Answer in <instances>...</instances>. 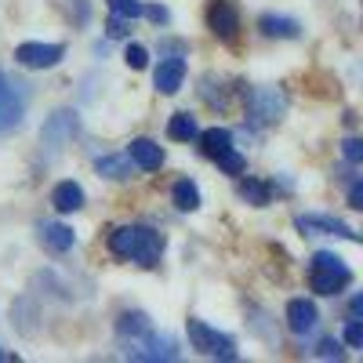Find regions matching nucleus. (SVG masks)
Returning a JSON list of instances; mask_svg holds the SVG:
<instances>
[{"label":"nucleus","instance_id":"obj_21","mask_svg":"<svg viewBox=\"0 0 363 363\" xmlns=\"http://www.w3.org/2000/svg\"><path fill=\"white\" fill-rule=\"evenodd\" d=\"M240 196H244L247 203H255V207H265L272 189L265 186V182H258V178H244V182H240Z\"/></svg>","mask_w":363,"mask_h":363},{"label":"nucleus","instance_id":"obj_6","mask_svg":"<svg viewBox=\"0 0 363 363\" xmlns=\"http://www.w3.org/2000/svg\"><path fill=\"white\" fill-rule=\"evenodd\" d=\"M26 116V91L22 84H11L4 73H0V135H8L22 124Z\"/></svg>","mask_w":363,"mask_h":363},{"label":"nucleus","instance_id":"obj_19","mask_svg":"<svg viewBox=\"0 0 363 363\" xmlns=\"http://www.w3.org/2000/svg\"><path fill=\"white\" fill-rule=\"evenodd\" d=\"M196 135H200V128H196V120H193L189 113H174V116H171L167 138H174V142H193Z\"/></svg>","mask_w":363,"mask_h":363},{"label":"nucleus","instance_id":"obj_13","mask_svg":"<svg viewBox=\"0 0 363 363\" xmlns=\"http://www.w3.org/2000/svg\"><path fill=\"white\" fill-rule=\"evenodd\" d=\"M128 160H135L142 171H157L164 164V149L153 138H135L131 149H128Z\"/></svg>","mask_w":363,"mask_h":363},{"label":"nucleus","instance_id":"obj_8","mask_svg":"<svg viewBox=\"0 0 363 363\" xmlns=\"http://www.w3.org/2000/svg\"><path fill=\"white\" fill-rule=\"evenodd\" d=\"M66 48L62 44H18L15 48V62L26 69H51L62 62Z\"/></svg>","mask_w":363,"mask_h":363},{"label":"nucleus","instance_id":"obj_29","mask_svg":"<svg viewBox=\"0 0 363 363\" xmlns=\"http://www.w3.org/2000/svg\"><path fill=\"white\" fill-rule=\"evenodd\" d=\"M316 356H320V359H342V345H338V342H323V345L316 349Z\"/></svg>","mask_w":363,"mask_h":363},{"label":"nucleus","instance_id":"obj_16","mask_svg":"<svg viewBox=\"0 0 363 363\" xmlns=\"http://www.w3.org/2000/svg\"><path fill=\"white\" fill-rule=\"evenodd\" d=\"M196 138H200L203 157H211V160H215L218 153H225V149H233V131H225V128H207Z\"/></svg>","mask_w":363,"mask_h":363},{"label":"nucleus","instance_id":"obj_32","mask_svg":"<svg viewBox=\"0 0 363 363\" xmlns=\"http://www.w3.org/2000/svg\"><path fill=\"white\" fill-rule=\"evenodd\" d=\"M0 359H4V352H0Z\"/></svg>","mask_w":363,"mask_h":363},{"label":"nucleus","instance_id":"obj_27","mask_svg":"<svg viewBox=\"0 0 363 363\" xmlns=\"http://www.w3.org/2000/svg\"><path fill=\"white\" fill-rule=\"evenodd\" d=\"M342 153H345V160H349V164H359V160H363V142H359V138H345Z\"/></svg>","mask_w":363,"mask_h":363},{"label":"nucleus","instance_id":"obj_4","mask_svg":"<svg viewBox=\"0 0 363 363\" xmlns=\"http://www.w3.org/2000/svg\"><path fill=\"white\" fill-rule=\"evenodd\" d=\"M189 342H193V349H196L200 356H207V359H236L233 338L218 335L215 327H207V323H200V320H189Z\"/></svg>","mask_w":363,"mask_h":363},{"label":"nucleus","instance_id":"obj_26","mask_svg":"<svg viewBox=\"0 0 363 363\" xmlns=\"http://www.w3.org/2000/svg\"><path fill=\"white\" fill-rule=\"evenodd\" d=\"M106 29H109V37H113V40H124V37L131 33V18H124V15H113Z\"/></svg>","mask_w":363,"mask_h":363},{"label":"nucleus","instance_id":"obj_5","mask_svg":"<svg viewBox=\"0 0 363 363\" xmlns=\"http://www.w3.org/2000/svg\"><path fill=\"white\" fill-rule=\"evenodd\" d=\"M128 356L131 359H149V363H157V359H178V342L171 335H157V330H145L142 338H131L128 342Z\"/></svg>","mask_w":363,"mask_h":363},{"label":"nucleus","instance_id":"obj_15","mask_svg":"<svg viewBox=\"0 0 363 363\" xmlns=\"http://www.w3.org/2000/svg\"><path fill=\"white\" fill-rule=\"evenodd\" d=\"M51 203H55V211H62V215L80 211L84 207V189L77 186V182H58V186L51 189Z\"/></svg>","mask_w":363,"mask_h":363},{"label":"nucleus","instance_id":"obj_20","mask_svg":"<svg viewBox=\"0 0 363 363\" xmlns=\"http://www.w3.org/2000/svg\"><path fill=\"white\" fill-rule=\"evenodd\" d=\"M171 200H174V207H178V211H196V207H200V189L193 186L189 178H182V182H174Z\"/></svg>","mask_w":363,"mask_h":363},{"label":"nucleus","instance_id":"obj_3","mask_svg":"<svg viewBox=\"0 0 363 363\" xmlns=\"http://www.w3.org/2000/svg\"><path fill=\"white\" fill-rule=\"evenodd\" d=\"M284 113H287L284 91H277V87H255V91H247V116H251V124H258V128L277 124Z\"/></svg>","mask_w":363,"mask_h":363},{"label":"nucleus","instance_id":"obj_22","mask_svg":"<svg viewBox=\"0 0 363 363\" xmlns=\"http://www.w3.org/2000/svg\"><path fill=\"white\" fill-rule=\"evenodd\" d=\"M95 167H99V174H106V178H128V174H131L128 157H102Z\"/></svg>","mask_w":363,"mask_h":363},{"label":"nucleus","instance_id":"obj_18","mask_svg":"<svg viewBox=\"0 0 363 363\" xmlns=\"http://www.w3.org/2000/svg\"><path fill=\"white\" fill-rule=\"evenodd\" d=\"M145 330H153V320H149L145 313H124V316H120V323H116V335L124 338V342L142 338Z\"/></svg>","mask_w":363,"mask_h":363},{"label":"nucleus","instance_id":"obj_14","mask_svg":"<svg viewBox=\"0 0 363 363\" xmlns=\"http://www.w3.org/2000/svg\"><path fill=\"white\" fill-rule=\"evenodd\" d=\"M73 229L69 225H62V222H44L40 225V244L48 247V251H55V255H62V251H69L73 247Z\"/></svg>","mask_w":363,"mask_h":363},{"label":"nucleus","instance_id":"obj_2","mask_svg":"<svg viewBox=\"0 0 363 363\" xmlns=\"http://www.w3.org/2000/svg\"><path fill=\"white\" fill-rule=\"evenodd\" d=\"M309 284H313L316 294H338L342 287L352 284V269H349L338 255L320 251V255L313 258V277H309Z\"/></svg>","mask_w":363,"mask_h":363},{"label":"nucleus","instance_id":"obj_11","mask_svg":"<svg viewBox=\"0 0 363 363\" xmlns=\"http://www.w3.org/2000/svg\"><path fill=\"white\" fill-rule=\"evenodd\" d=\"M77 135V113H69V109H58L48 124H44V142L51 145V149H58V145H66L69 138Z\"/></svg>","mask_w":363,"mask_h":363},{"label":"nucleus","instance_id":"obj_9","mask_svg":"<svg viewBox=\"0 0 363 363\" xmlns=\"http://www.w3.org/2000/svg\"><path fill=\"white\" fill-rule=\"evenodd\" d=\"M294 225L306 233V236H342V240H352V244H359V233L349 229V225L338 222V218H330V215H298Z\"/></svg>","mask_w":363,"mask_h":363},{"label":"nucleus","instance_id":"obj_31","mask_svg":"<svg viewBox=\"0 0 363 363\" xmlns=\"http://www.w3.org/2000/svg\"><path fill=\"white\" fill-rule=\"evenodd\" d=\"M142 15H149V18H153V22H167V8H142Z\"/></svg>","mask_w":363,"mask_h":363},{"label":"nucleus","instance_id":"obj_12","mask_svg":"<svg viewBox=\"0 0 363 363\" xmlns=\"http://www.w3.org/2000/svg\"><path fill=\"white\" fill-rule=\"evenodd\" d=\"M287 327L294 330V335H313L316 330V306L306 298H294L287 306Z\"/></svg>","mask_w":363,"mask_h":363},{"label":"nucleus","instance_id":"obj_25","mask_svg":"<svg viewBox=\"0 0 363 363\" xmlns=\"http://www.w3.org/2000/svg\"><path fill=\"white\" fill-rule=\"evenodd\" d=\"M124 58H128L131 69H145V66H149V51H145L142 44H128V55H124Z\"/></svg>","mask_w":363,"mask_h":363},{"label":"nucleus","instance_id":"obj_10","mask_svg":"<svg viewBox=\"0 0 363 363\" xmlns=\"http://www.w3.org/2000/svg\"><path fill=\"white\" fill-rule=\"evenodd\" d=\"M182 80H186V58L182 55L164 58V62L157 66V73H153V84H157L160 95H174V91L182 87Z\"/></svg>","mask_w":363,"mask_h":363},{"label":"nucleus","instance_id":"obj_23","mask_svg":"<svg viewBox=\"0 0 363 363\" xmlns=\"http://www.w3.org/2000/svg\"><path fill=\"white\" fill-rule=\"evenodd\" d=\"M215 164H218L225 174H240V171L247 167V164H244V157H240L236 149H225V153H218V157H215Z\"/></svg>","mask_w":363,"mask_h":363},{"label":"nucleus","instance_id":"obj_30","mask_svg":"<svg viewBox=\"0 0 363 363\" xmlns=\"http://www.w3.org/2000/svg\"><path fill=\"white\" fill-rule=\"evenodd\" d=\"M349 207H356V211L363 207V186H359V182H356V186L349 189Z\"/></svg>","mask_w":363,"mask_h":363},{"label":"nucleus","instance_id":"obj_1","mask_svg":"<svg viewBox=\"0 0 363 363\" xmlns=\"http://www.w3.org/2000/svg\"><path fill=\"white\" fill-rule=\"evenodd\" d=\"M109 251L116 258H128V262H138V265L149 269V265L160 262L164 240H160L157 229H149V225H120L109 236Z\"/></svg>","mask_w":363,"mask_h":363},{"label":"nucleus","instance_id":"obj_24","mask_svg":"<svg viewBox=\"0 0 363 363\" xmlns=\"http://www.w3.org/2000/svg\"><path fill=\"white\" fill-rule=\"evenodd\" d=\"M113 15H124V18H138L142 15V4L138 0H109Z\"/></svg>","mask_w":363,"mask_h":363},{"label":"nucleus","instance_id":"obj_28","mask_svg":"<svg viewBox=\"0 0 363 363\" xmlns=\"http://www.w3.org/2000/svg\"><path fill=\"white\" fill-rule=\"evenodd\" d=\"M345 342H349L352 349L363 345V327H359V320H349V327H345Z\"/></svg>","mask_w":363,"mask_h":363},{"label":"nucleus","instance_id":"obj_7","mask_svg":"<svg viewBox=\"0 0 363 363\" xmlns=\"http://www.w3.org/2000/svg\"><path fill=\"white\" fill-rule=\"evenodd\" d=\"M207 29L218 40H229V44L236 40V33H240V11H236L233 0H211V4H207Z\"/></svg>","mask_w":363,"mask_h":363},{"label":"nucleus","instance_id":"obj_17","mask_svg":"<svg viewBox=\"0 0 363 363\" xmlns=\"http://www.w3.org/2000/svg\"><path fill=\"white\" fill-rule=\"evenodd\" d=\"M262 33L265 37H280V40H294L301 33V26L294 18H284V15H262Z\"/></svg>","mask_w":363,"mask_h":363}]
</instances>
